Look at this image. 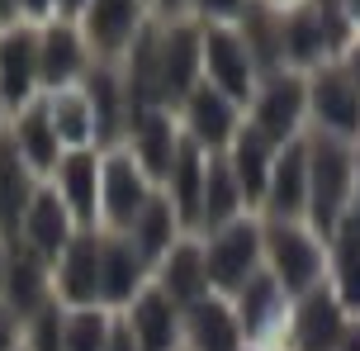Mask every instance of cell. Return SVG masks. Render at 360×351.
<instances>
[{"mask_svg":"<svg viewBox=\"0 0 360 351\" xmlns=\"http://www.w3.org/2000/svg\"><path fill=\"white\" fill-rule=\"evenodd\" d=\"M0 34H5V29H0Z\"/></svg>","mask_w":360,"mask_h":351,"instance_id":"cell-49","label":"cell"},{"mask_svg":"<svg viewBox=\"0 0 360 351\" xmlns=\"http://www.w3.org/2000/svg\"><path fill=\"white\" fill-rule=\"evenodd\" d=\"M308 105L318 114L327 138H356L360 133V86L351 81L346 67H323L308 81Z\"/></svg>","mask_w":360,"mask_h":351,"instance_id":"cell-9","label":"cell"},{"mask_svg":"<svg viewBox=\"0 0 360 351\" xmlns=\"http://www.w3.org/2000/svg\"><path fill=\"white\" fill-rule=\"evenodd\" d=\"M86 62H90V48L72 24H48L38 34V86H48V95L67 91L76 76L86 72Z\"/></svg>","mask_w":360,"mask_h":351,"instance_id":"cell-21","label":"cell"},{"mask_svg":"<svg viewBox=\"0 0 360 351\" xmlns=\"http://www.w3.org/2000/svg\"><path fill=\"white\" fill-rule=\"evenodd\" d=\"M180 110H185V129H190V143H199L204 152H223L233 148L237 138V100H228V95L218 91V86H209V81H199L195 91L180 100Z\"/></svg>","mask_w":360,"mask_h":351,"instance_id":"cell-12","label":"cell"},{"mask_svg":"<svg viewBox=\"0 0 360 351\" xmlns=\"http://www.w3.org/2000/svg\"><path fill=\"white\" fill-rule=\"evenodd\" d=\"M356 171H360V157H351V148L342 138L323 133L318 143H308V223H313V238L323 233L332 242V233L351 214Z\"/></svg>","mask_w":360,"mask_h":351,"instance_id":"cell-1","label":"cell"},{"mask_svg":"<svg viewBox=\"0 0 360 351\" xmlns=\"http://www.w3.org/2000/svg\"><path fill=\"white\" fill-rule=\"evenodd\" d=\"M114 323L105 309H72L67 314V351H109Z\"/></svg>","mask_w":360,"mask_h":351,"instance_id":"cell-35","label":"cell"},{"mask_svg":"<svg viewBox=\"0 0 360 351\" xmlns=\"http://www.w3.org/2000/svg\"><path fill=\"white\" fill-rule=\"evenodd\" d=\"M157 67H162V100H185L199 86V67H204V29L176 19L171 29L157 34Z\"/></svg>","mask_w":360,"mask_h":351,"instance_id":"cell-8","label":"cell"},{"mask_svg":"<svg viewBox=\"0 0 360 351\" xmlns=\"http://www.w3.org/2000/svg\"><path fill=\"white\" fill-rule=\"evenodd\" d=\"M204 171H209V157L199 143L180 138V152H176V167L166 176V200L176 209L180 228H199V204H204Z\"/></svg>","mask_w":360,"mask_h":351,"instance_id":"cell-27","label":"cell"},{"mask_svg":"<svg viewBox=\"0 0 360 351\" xmlns=\"http://www.w3.org/2000/svg\"><path fill=\"white\" fill-rule=\"evenodd\" d=\"M128 138H133V162L147 171V181L166 185V176L176 167V152H180L176 119L166 110H143L128 119Z\"/></svg>","mask_w":360,"mask_h":351,"instance_id":"cell-18","label":"cell"},{"mask_svg":"<svg viewBox=\"0 0 360 351\" xmlns=\"http://www.w3.org/2000/svg\"><path fill=\"white\" fill-rule=\"evenodd\" d=\"M72 238H76L72 209L62 204V195H57L53 185H38L34 204H29V214H24V228H19V242H24L29 252H38L43 261H57Z\"/></svg>","mask_w":360,"mask_h":351,"instance_id":"cell-14","label":"cell"},{"mask_svg":"<svg viewBox=\"0 0 360 351\" xmlns=\"http://www.w3.org/2000/svg\"><path fill=\"white\" fill-rule=\"evenodd\" d=\"M24 351H67V309H57V299L24 323Z\"/></svg>","mask_w":360,"mask_h":351,"instance_id":"cell-36","label":"cell"},{"mask_svg":"<svg viewBox=\"0 0 360 351\" xmlns=\"http://www.w3.org/2000/svg\"><path fill=\"white\" fill-rule=\"evenodd\" d=\"M0 351H24L19 347V318L0 304Z\"/></svg>","mask_w":360,"mask_h":351,"instance_id":"cell-38","label":"cell"},{"mask_svg":"<svg viewBox=\"0 0 360 351\" xmlns=\"http://www.w3.org/2000/svg\"><path fill=\"white\" fill-rule=\"evenodd\" d=\"M204 72H209V86H218L237 105L247 95H256V62L247 53V43H242V34L228 29V24L204 29Z\"/></svg>","mask_w":360,"mask_h":351,"instance_id":"cell-7","label":"cell"},{"mask_svg":"<svg viewBox=\"0 0 360 351\" xmlns=\"http://www.w3.org/2000/svg\"><path fill=\"white\" fill-rule=\"evenodd\" d=\"M199 15L209 19V24H228V19H237L242 10H247V0H195Z\"/></svg>","mask_w":360,"mask_h":351,"instance_id":"cell-37","label":"cell"},{"mask_svg":"<svg viewBox=\"0 0 360 351\" xmlns=\"http://www.w3.org/2000/svg\"><path fill=\"white\" fill-rule=\"evenodd\" d=\"M38 95V34L29 24H15L0 34V105L24 110Z\"/></svg>","mask_w":360,"mask_h":351,"instance_id":"cell-11","label":"cell"},{"mask_svg":"<svg viewBox=\"0 0 360 351\" xmlns=\"http://www.w3.org/2000/svg\"><path fill=\"white\" fill-rule=\"evenodd\" d=\"M86 95H90V114H95V148L114 152V143L128 133V91L124 81L109 72V67H95L86 76Z\"/></svg>","mask_w":360,"mask_h":351,"instance_id":"cell-26","label":"cell"},{"mask_svg":"<svg viewBox=\"0 0 360 351\" xmlns=\"http://www.w3.org/2000/svg\"><path fill=\"white\" fill-rule=\"evenodd\" d=\"M53 10H62V0H19V15L24 19H43V15H53Z\"/></svg>","mask_w":360,"mask_h":351,"instance_id":"cell-39","label":"cell"},{"mask_svg":"<svg viewBox=\"0 0 360 351\" xmlns=\"http://www.w3.org/2000/svg\"><path fill=\"white\" fill-rule=\"evenodd\" d=\"M147 261L128 233L100 238V304H133L147 285Z\"/></svg>","mask_w":360,"mask_h":351,"instance_id":"cell-17","label":"cell"},{"mask_svg":"<svg viewBox=\"0 0 360 351\" xmlns=\"http://www.w3.org/2000/svg\"><path fill=\"white\" fill-rule=\"evenodd\" d=\"M342 10H346V19H351V24H360V0H342Z\"/></svg>","mask_w":360,"mask_h":351,"instance_id":"cell-45","label":"cell"},{"mask_svg":"<svg viewBox=\"0 0 360 351\" xmlns=\"http://www.w3.org/2000/svg\"><path fill=\"white\" fill-rule=\"evenodd\" d=\"M10 138H15L19 157L29 162V171L34 176H57V167H62V138H57L53 129V114H48V100H34V105H24V110L10 119Z\"/></svg>","mask_w":360,"mask_h":351,"instance_id":"cell-16","label":"cell"},{"mask_svg":"<svg viewBox=\"0 0 360 351\" xmlns=\"http://www.w3.org/2000/svg\"><path fill=\"white\" fill-rule=\"evenodd\" d=\"M237 323H242V333H270L275 323H280V314H285V285L270 276V271H256L242 290H237Z\"/></svg>","mask_w":360,"mask_h":351,"instance_id":"cell-31","label":"cell"},{"mask_svg":"<svg viewBox=\"0 0 360 351\" xmlns=\"http://www.w3.org/2000/svg\"><path fill=\"white\" fill-rule=\"evenodd\" d=\"M100 167H105L100 152L76 148V152L62 157V167H57V176H53V190L62 195V204L72 209V219L81 223V228H90L95 214H100Z\"/></svg>","mask_w":360,"mask_h":351,"instance_id":"cell-20","label":"cell"},{"mask_svg":"<svg viewBox=\"0 0 360 351\" xmlns=\"http://www.w3.org/2000/svg\"><path fill=\"white\" fill-rule=\"evenodd\" d=\"M0 119H5V105H0Z\"/></svg>","mask_w":360,"mask_h":351,"instance_id":"cell-48","label":"cell"},{"mask_svg":"<svg viewBox=\"0 0 360 351\" xmlns=\"http://www.w3.org/2000/svg\"><path fill=\"white\" fill-rule=\"evenodd\" d=\"M266 204H270V219H285V223L308 214V143H285V152L275 157Z\"/></svg>","mask_w":360,"mask_h":351,"instance_id":"cell-25","label":"cell"},{"mask_svg":"<svg viewBox=\"0 0 360 351\" xmlns=\"http://www.w3.org/2000/svg\"><path fill=\"white\" fill-rule=\"evenodd\" d=\"M19 24V0H0V29H15Z\"/></svg>","mask_w":360,"mask_h":351,"instance_id":"cell-41","label":"cell"},{"mask_svg":"<svg viewBox=\"0 0 360 351\" xmlns=\"http://www.w3.org/2000/svg\"><path fill=\"white\" fill-rule=\"evenodd\" d=\"M261 252L270 261V276L285 285V295H313L318 280H323V247L318 238L299 228V223H285V219H270L261 228Z\"/></svg>","mask_w":360,"mask_h":351,"instance_id":"cell-2","label":"cell"},{"mask_svg":"<svg viewBox=\"0 0 360 351\" xmlns=\"http://www.w3.org/2000/svg\"><path fill=\"white\" fill-rule=\"evenodd\" d=\"M185 5H190V0H157V10H162L166 19H176L180 10H185Z\"/></svg>","mask_w":360,"mask_h":351,"instance_id":"cell-43","label":"cell"},{"mask_svg":"<svg viewBox=\"0 0 360 351\" xmlns=\"http://www.w3.org/2000/svg\"><path fill=\"white\" fill-rule=\"evenodd\" d=\"M180 328H185V342L190 351H242V323H237V309L223 304L218 295H204L199 304L180 309Z\"/></svg>","mask_w":360,"mask_h":351,"instance_id":"cell-22","label":"cell"},{"mask_svg":"<svg viewBox=\"0 0 360 351\" xmlns=\"http://www.w3.org/2000/svg\"><path fill=\"white\" fill-rule=\"evenodd\" d=\"M228 167H233L237 185H242V200H247V204L266 200L270 171H275V143H270V138H261L252 124H247V129H237L233 152H228Z\"/></svg>","mask_w":360,"mask_h":351,"instance_id":"cell-29","label":"cell"},{"mask_svg":"<svg viewBox=\"0 0 360 351\" xmlns=\"http://www.w3.org/2000/svg\"><path fill=\"white\" fill-rule=\"evenodd\" d=\"M124 323L133 333V342H138V351H176V342H180V309L157 285H147L143 295L128 304Z\"/></svg>","mask_w":360,"mask_h":351,"instance_id":"cell-23","label":"cell"},{"mask_svg":"<svg viewBox=\"0 0 360 351\" xmlns=\"http://www.w3.org/2000/svg\"><path fill=\"white\" fill-rule=\"evenodd\" d=\"M143 34V0H90L81 10V38L100 62H114Z\"/></svg>","mask_w":360,"mask_h":351,"instance_id":"cell-6","label":"cell"},{"mask_svg":"<svg viewBox=\"0 0 360 351\" xmlns=\"http://www.w3.org/2000/svg\"><path fill=\"white\" fill-rule=\"evenodd\" d=\"M38 195V176L19 157L15 138L0 129V242H15L24 228V214Z\"/></svg>","mask_w":360,"mask_h":351,"instance_id":"cell-15","label":"cell"},{"mask_svg":"<svg viewBox=\"0 0 360 351\" xmlns=\"http://www.w3.org/2000/svg\"><path fill=\"white\" fill-rule=\"evenodd\" d=\"M346 72H351V81H356V86H360V43H356V48H351V57H346Z\"/></svg>","mask_w":360,"mask_h":351,"instance_id":"cell-44","label":"cell"},{"mask_svg":"<svg viewBox=\"0 0 360 351\" xmlns=\"http://www.w3.org/2000/svg\"><path fill=\"white\" fill-rule=\"evenodd\" d=\"M0 285H5V242H0Z\"/></svg>","mask_w":360,"mask_h":351,"instance_id":"cell-47","label":"cell"},{"mask_svg":"<svg viewBox=\"0 0 360 351\" xmlns=\"http://www.w3.org/2000/svg\"><path fill=\"white\" fill-rule=\"evenodd\" d=\"M157 290H162L176 309H190L209 295V266H204V247L199 242H176L162 261H157Z\"/></svg>","mask_w":360,"mask_h":351,"instance_id":"cell-24","label":"cell"},{"mask_svg":"<svg viewBox=\"0 0 360 351\" xmlns=\"http://www.w3.org/2000/svg\"><path fill=\"white\" fill-rule=\"evenodd\" d=\"M53 285L67 309H100V238L90 228H81L57 257Z\"/></svg>","mask_w":360,"mask_h":351,"instance_id":"cell-13","label":"cell"},{"mask_svg":"<svg viewBox=\"0 0 360 351\" xmlns=\"http://www.w3.org/2000/svg\"><path fill=\"white\" fill-rule=\"evenodd\" d=\"M337 351H360V323L346 328V337H342V347H337Z\"/></svg>","mask_w":360,"mask_h":351,"instance_id":"cell-42","label":"cell"},{"mask_svg":"<svg viewBox=\"0 0 360 351\" xmlns=\"http://www.w3.org/2000/svg\"><path fill=\"white\" fill-rule=\"evenodd\" d=\"M48 114H53V129L62 143H72L76 148H90V138H95V114H90V95L67 86V91H53L48 95Z\"/></svg>","mask_w":360,"mask_h":351,"instance_id":"cell-34","label":"cell"},{"mask_svg":"<svg viewBox=\"0 0 360 351\" xmlns=\"http://www.w3.org/2000/svg\"><path fill=\"white\" fill-rule=\"evenodd\" d=\"M337 43H346V38L313 5H299V10L285 15V62H294V67H318Z\"/></svg>","mask_w":360,"mask_h":351,"instance_id":"cell-28","label":"cell"},{"mask_svg":"<svg viewBox=\"0 0 360 351\" xmlns=\"http://www.w3.org/2000/svg\"><path fill=\"white\" fill-rule=\"evenodd\" d=\"M152 195L157 190L147 181V171L133 162V152H119V148L105 152V167H100V214L109 219L114 233H128Z\"/></svg>","mask_w":360,"mask_h":351,"instance_id":"cell-4","label":"cell"},{"mask_svg":"<svg viewBox=\"0 0 360 351\" xmlns=\"http://www.w3.org/2000/svg\"><path fill=\"white\" fill-rule=\"evenodd\" d=\"M304 110H308V81L299 72H275V76H266V86L252 100V129L261 138H270L275 148L294 143Z\"/></svg>","mask_w":360,"mask_h":351,"instance_id":"cell-5","label":"cell"},{"mask_svg":"<svg viewBox=\"0 0 360 351\" xmlns=\"http://www.w3.org/2000/svg\"><path fill=\"white\" fill-rule=\"evenodd\" d=\"M90 0H62V10H86Z\"/></svg>","mask_w":360,"mask_h":351,"instance_id":"cell-46","label":"cell"},{"mask_svg":"<svg viewBox=\"0 0 360 351\" xmlns=\"http://www.w3.org/2000/svg\"><path fill=\"white\" fill-rule=\"evenodd\" d=\"M48 285H53L48 261L38 257V252H29L19 238L5 242V285H0V304H5L19 323H29L43 304H53V299H48Z\"/></svg>","mask_w":360,"mask_h":351,"instance_id":"cell-10","label":"cell"},{"mask_svg":"<svg viewBox=\"0 0 360 351\" xmlns=\"http://www.w3.org/2000/svg\"><path fill=\"white\" fill-rule=\"evenodd\" d=\"M128 238L143 252V261H162L180 242V219H176V209H171V200H166V195H152L147 209L138 214V223L128 228Z\"/></svg>","mask_w":360,"mask_h":351,"instance_id":"cell-33","label":"cell"},{"mask_svg":"<svg viewBox=\"0 0 360 351\" xmlns=\"http://www.w3.org/2000/svg\"><path fill=\"white\" fill-rule=\"evenodd\" d=\"M109 351H138L133 333H128V323H114V337H109Z\"/></svg>","mask_w":360,"mask_h":351,"instance_id":"cell-40","label":"cell"},{"mask_svg":"<svg viewBox=\"0 0 360 351\" xmlns=\"http://www.w3.org/2000/svg\"><path fill=\"white\" fill-rule=\"evenodd\" d=\"M242 43H247V53L261 72H280V62H285V15H275L266 5H247L242 10Z\"/></svg>","mask_w":360,"mask_h":351,"instance_id":"cell-32","label":"cell"},{"mask_svg":"<svg viewBox=\"0 0 360 351\" xmlns=\"http://www.w3.org/2000/svg\"><path fill=\"white\" fill-rule=\"evenodd\" d=\"M346 328H351V318L332 290H313L294 309V347L299 351H337Z\"/></svg>","mask_w":360,"mask_h":351,"instance_id":"cell-19","label":"cell"},{"mask_svg":"<svg viewBox=\"0 0 360 351\" xmlns=\"http://www.w3.org/2000/svg\"><path fill=\"white\" fill-rule=\"evenodd\" d=\"M242 204H247V200H242V185H237L233 167H228V157H223V152H209V171H204V204H199V228L218 233V228L237 223Z\"/></svg>","mask_w":360,"mask_h":351,"instance_id":"cell-30","label":"cell"},{"mask_svg":"<svg viewBox=\"0 0 360 351\" xmlns=\"http://www.w3.org/2000/svg\"><path fill=\"white\" fill-rule=\"evenodd\" d=\"M266 257L261 252V228L256 223H228V228H218L209 233L204 242V266H209V285H214L218 295H237L247 280L256 276V261Z\"/></svg>","mask_w":360,"mask_h":351,"instance_id":"cell-3","label":"cell"}]
</instances>
